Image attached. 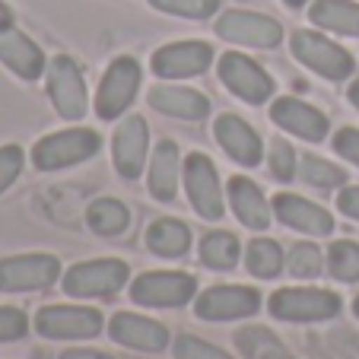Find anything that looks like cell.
I'll list each match as a JSON object with an SVG mask.
<instances>
[{
	"label": "cell",
	"mask_w": 359,
	"mask_h": 359,
	"mask_svg": "<svg viewBox=\"0 0 359 359\" xmlns=\"http://www.w3.org/2000/svg\"><path fill=\"white\" fill-rule=\"evenodd\" d=\"M102 140L95 130L89 128H74V130H61V134H48L41 137L32 147V163L41 172H57L67 165L86 163L99 153Z\"/></svg>",
	"instance_id": "6da1fadb"
},
{
	"label": "cell",
	"mask_w": 359,
	"mask_h": 359,
	"mask_svg": "<svg viewBox=\"0 0 359 359\" xmlns=\"http://www.w3.org/2000/svg\"><path fill=\"white\" fill-rule=\"evenodd\" d=\"M292 55H296L299 64H305L325 80H346L356 70V61H353L346 48L334 45L331 39H325L318 32H305V29H299L292 35Z\"/></svg>",
	"instance_id": "7a4b0ae2"
},
{
	"label": "cell",
	"mask_w": 359,
	"mask_h": 359,
	"mask_svg": "<svg viewBox=\"0 0 359 359\" xmlns=\"http://www.w3.org/2000/svg\"><path fill=\"white\" fill-rule=\"evenodd\" d=\"M137 89H140V64L134 57H115L105 70L99 83V95H95V115L102 121H115L128 111L134 102Z\"/></svg>",
	"instance_id": "3957f363"
},
{
	"label": "cell",
	"mask_w": 359,
	"mask_h": 359,
	"mask_svg": "<svg viewBox=\"0 0 359 359\" xmlns=\"http://www.w3.org/2000/svg\"><path fill=\"white\" fill-rule=\"evenodd\" d=\"M124 283H128V264L115 258L83 261L64 273L67 296H115Z\"/></svg>",
	"instance_id": "277c9868"
},
{
	"label": "cell",
	"mask_w": 359,
	"mask_h": 359,
	"mask_svg": "<svg viewBox=\"0 0 359 359\" xmlns=\"http://www.w3.org/2000/svg\"><path fill=\"white\" fill-rule=\"evenodd\" d=\"M184 191H188L191 207H194L197 217L219 219L226 213L223 191H219V175H217V165L210 163V156L191 153V156L184 159Z\"/></svg>",
	"instance_id": "5b68a950"
},
{
	"label": "cell",
	"mask_w": 359,
	"mask_h": 359,
	"mask_svg": "<svg viewBox=\"0 0 359 359\" xmlns=\"http://www.w3.org/2000/svg\"><path fill=\"white\" fill-rule=\"evenodd\" d=\"M35 331L51 340H86L102 331V315L86 305H51L39 312Z\"/></svg>",
	"instance_id": "8992f818"
},
{
	"label": "cell",
	"mask_w": 359,
	"mask_h": 359,
	"mask_svg": "<svg viewBox=\"0 0 359 359\" xmlns=\"http://www.w3.org/2000/svg\"><path fill=\"white\" fill-rule=\"evenodd\" d=\"M219 80L229 93H236L248 105H261L273 95V80L267 76V70L261 64H255L251 57L229 51L219 57Z\"/></svg>",
	"instance_id": "52a82bcc"
},
{
	"label": "cell",
	"mask_w": 359,
	"mask_h": 359,
	"mask_svg": "<svg viewBox=\"0 0 359 359\" xmlns=\"http://www.w3.org/2000/svg\"><path fill=\"white\" fill-rule=\"evenodd\" d=\"M197 292V280L191 273H175V271H156L143 273L134 280L130 296L140 305H153V309H175V305L191 302Z\"/></svg>",
	"instance_id": "ba28073f"
},
{
	"label": "cell",
	"mask_w": 359,
	"mask_h": 359,
	"mask_svg": "<svg viewBox=\"0 0 359 359\" xmlns=\"http://www.w3.org/2000/svg\"><path fill=\"white\" fill-rule=\"evenodd\" d=\"M48 95L55 102V109L67 121H80L86 115V83L76 67L74 57L61 55L48 67Z\"/></svg>",
	"instance_id": "9c48e42d"
},
{
	"label": "cell",
	"mask_w": 359,
	"mask_h": 359,
	"mask_svg": "<svg viewBox=\"0 0 359 359\" xmlns=\"http://www.w3.org/2000/svg\"><path fill=\"white\" fill-rule=\"evenodd\" d=\"M340 312V299L325 290H277L271 315L280 321H325Z\"/></svg>",
	"instance_id": "30bf717a"
},
{
	"label": "cell",
	"mask_w": 359,
	"mask_h": 359,
	"mask_svg": "<svg viewBox=\"0 0 359 359\" xmlns=\"http://www.w3.org/2000/svg\"><path fill=\"white\" fill-rule=\"evenodd\" d=\"M61 277L55 255H20L0 261V292H32L45 290Z\"/></svg>",
	"instance_id": "8fae6325"
},
{
	"label": "cell",
	"mask_w": 359,
	"mask_h": 359,
	"mask_svg": "<svg viewBox=\"0 0 359 359\" xmlns=\"http://www.w3.org/2000/svg\"><path fill=\"white\" fill-rule=\"evenodd\" d=\"M217 35L236 45H255V48H277L283 39V29L277 20L264 13H248V10H229L217 20Z\"/></svg>",
	"instance_id": "7c38bea8"
},
{
	"label": "cell",
	"mask_w": 359,
	"mask_h": 359,
	"mask_svg": "<svg viewBox=\"0 0 359 359\" xmlns=\"http://www.w3.org/2000/svg\"><path fill=\"white\" fill-rule=\"evenodd\" d=\"M258 309H261V296L255 290H248V286H213L194 305L197 318H207V321L248 318Z\"/></svg>",
	"instance_id": "4fadbf2b"
},
{
	"label": "cell",
	"mask_w": 359,
	"mask_h": 359,
	"mask_svg": "<svg viewBox=\"0 0 359 359\" xmlns=\"http://www.w3.org/2000/svg\"><path fill=\"white\" fill-rule=\"evenodd\" d=\"M213 64V48L207 41H172L153 55V74L165 80L197 76Z\"/></svg>",
	"instance_id": "5bb4252c"
},
{
	"label": "cell",
	"mask_w": 359,
	"mask_h": 359,
	"mask_svg": "<svg viewBox=\"0 0 359 359\" xmlns=\"http://www.w3.org/2000/svg\"><path fill=\"white\" fill-rule=\"evenodd\" d=\"M147 143H149V130L147 121L140 115H130L128 121H121V128L115 130L111 140V156H115V169L124 178H137L147 165Z\"/></svg>",
	"instance_id": "9a60e30c"
},
{
	"label": "cell",
	"mask_w": 359,
	"mask_h": 359,
	"mask_svg": "<svg viewBox=\"0 0 359 359\" xmlns=\"http://www.w3.org/2000/svg\"><path fill=\"white\" fill-rule=\"evenodd\" d=\"M273 213L280 223H286L290 229H299L305 236H331L334 232V219L325 207L305 201L296 194H277L273 197Z\"/></svg>",
	"instance_id": "2e32d148"
},
{
	"label": "cell",
	"mask_w": 359,
	"mask_h": 359,
	"mask_svg": "<svg viewBox=\"0 0 359 359\" xmlns=\"http://www.w3.org/2000/svg\"><path fill=\"white\" fill-rule=\"evenodd\" d=\"M213 134H217L219 147H223L238 165H248L251 169V165H258L261 156H264L261 137L255 134V128H251L248 121H242L238 115H219Z\"/></svg>",
	"instance_id": "e0dca14e"
},
{
	"label": "cell",
	"mask_w": 359,
	"mask_h": 359,
	"mask_svg": "<svg viewBox=\"0 0 359 359\" xmlns=\"http://www.w3.org/2000/svg\"><path fill=\"white\" fill-rule=\"evenodd\" d=\"M271 118L273 124H280L283 130H290V134L302 137L309 143H318L327 137V118L299 99H277L271 109Z\"/></svg>",
	"instance_id": "ac0fdd59"
},
{
	"label": "cell",
	"mask_w": 359,
	"mask_h": 359,
	"mask_svg": "<svg viewBox=\"0 0 359 359\" xmlns=\"http://www.w3.org/2000/svg\"><path fill=\"white\" fill-rule=\"evenodd\" d=\"M109 331L118 344L134 346V350H143V353H159L169 344V331H165L159 321H149V318H143V315H130V312L115 315Z\"/></svg>",
	"instance_id": "d6986e66"
},
{
	"label": "cell",
	"mask_w": 359,
	"mask_h": 359,
	"mask_svg": "<svg viewBox=\"0 0 359 359\" xmlns=\"http://www.w3.org/2000/svg\"><path fill=\"white\" fill-rule=\"evenodd\" d=\"M0 61L7 64L16 76H22V80H39L41 70H45L41 48L32 39H26L22 32H16V29L0 32Z\"/></svg>",
	"instance_id": "ffe728a7"
},
{
	"label": "cell",
	"mask_w": 359,
	"mask_h": 359,
	"mask_svg": "<svg viewBox=\"0 0 359 359\" xmlns=\"http://www.w3.org/2000/svg\"><path fill=\"white\" fill-rule=\"evenodd\" d=\"M149 105L169 118H182V121H201L210 111L207 95L184 86H153L149 89Z\"/></svg>",
	"instance_id": "44dd1931"
},
{
	"label": "cell",
	"mask_w": 359,
	"mask_h": 359,
	"mask_svg": "<svg viewBox=\"0 0 359 359\" xmlns=\"http://www.w3.org/2000/svg\"><path fill=\"white\" fill-rule=\"evenodd\" d=\"M229 203L236 217L242 219V226H248V229H267L271 226V207H267L261 188L248 178L238 175L229 182Z\"/></svg>",
	"instance_id": "7402d4cb"
},
{
	"label": "cell",
	"mask_w": 359,
	"mask_h": 359,
	"mask_svg": "<svg viewBox=\"0 0 359 359\" xmlns=\"http://www.w3.org/2000/svg\"><path fill=\"white\" fill-rule=\"evenodd\" d=\"M178 147L172 140H163L156 149H153V163H149V194L156 197V201L169 203L175 201V191H178Z\"/></svg>",
	"instance_id": "603a6c76"
},
{
	"label": "cell",
	"mask_w": 359,
	"mask_h": 359,
	"mask_svg": "<svg viewBox=\"0 0 359 359\" xmlns=\"http://www.w3.org/2000/svg\"><path fill=\"white\" fill-rule=\"evenodd\" d=\"M315 26L331 29L337 35H359V4L350 0H315L312 10H309Z\"/></svg>",
	"instance_id": "cb8c5ba5"
},
{
	"label": "cell",
	"mask_w": 359,
	"mask_h": 359,
	"mask_svg": "<svg viewBox=\"0 0 359 359\" xmlns=\"http://www.w3.org/2000/svg\"><path fill=\"white\" fill-rule=\"evenodd\" d=\"M147 245L159 258H182L191 245V232L178 219H156L147 232Z\"/></svg>",
	"instance_id": "d4e9b609"
},
{
	"label": "cell",
	"mask_w": 359,
	"mask_h": 359,
	"mask_svg": "<svg viewBox=\"0 0 359 359\" xmlns=\"http://www.w3.org/2000/svg\"><path fill=\"white\" fill-rule=\"evenodd\" d=\"M86 223H89V229L99 232V236H118V232L128 229L130 213L121 201H115V197H102V201L89 203Z\"/></svg>",
	"instance_id": "484cf974"
},
{
	"label": "cell",
	"mask_w": 359,
	"mask_h": 359,
	"mask_svg": "<svg viewBox=\"0 0 359 359\" xmlns=\"http://www.w3.org/2000/svg\"><path fill=\"white\" fill-rule=\"evenodd\" d=\"M236 344L248 359H292L286 353V346L271 331H264V327H245V331H238Z\"/></svg>",
	"instance_id": "4316f807"
},
{
	"label": "cell",
	"mask_w": 359,
	"mask_h": 359,
	"mask_svg": "<svg viewBox=\"0 0 359 359\" xmlns=\"http://www.w3.org/2000/svg\"><path fill=\"white\" fill-rule=\"evenodd\" d=\"M201 261L213 271H229L238 264V238L229 232H210L201 242Z\"/></svg>",
	"instance_id": "83f0119b"
},
{
	"label": "cell",
	"mask_w": 359,
	"mask_h": 359,
	"mask_svg": "<svg viewBox=\"0 0 359 359\" xmlns=\"http://www.w3.org/2000/svg\"><path fill=\"white\" fill-rule=\"evenodd\" d=\"M245 264H248V271L255 273V277L271 280V277H277L280 267H283V251H280V245L271 242V238H255V242L248 245Z\"/></svg>",
	"instance_id": "f1b7e54d"
},
{
	"label": "cell",
	"mask_w": 359,
	"mask_h": 359,
	"mask_svg": "<svg viewBox=\"0 0 359 359\" xmlns=\"http://www.w3.org/2000/svg\"><path fill=\"white\" fill-rule=\"evenodd\" d=\"M327 271L340 283H356L359 280V245L334 242L331 251H327Z\"/></svg>",
	"instance_id": "f546056e"
},
{
	"label": "cell",
	"mask_w": 359,
	"mask_h": 359,
	"mask_svg": "<svg viewBox=\"0 0 359 359\" xmlns=\"http://www.w3.org/2000/svg\"><path fill=\"white\" fill-rule=\"evenodd\" d=\"M299 175L309 184H315V188H340V184L346 182L344 169H337V165H331L327 159H318V156H302Z\"/></svg>",
	"instance_id": "4dcf8cb0"
},
{
	"label": "cell",
	"mask_w": 359,
	"mask_h": 359,
	"mask_svg": "<svg viewBox=\"0 0 359 359\" xmlns=\"http://www.w3.org/2000/svg\"><path fill=\"white\" fill-rule=\"evenodd\" d=\"M286 264H290L292 277H302V280L318 277V273H321V251H318V245H309V242L292 245L290 261H286Z\"/></svg>",
	"instance_id": "1f68e13d"
},
{
	"label": "cell",
	"mask_w": 359,
	"mask_h": 359,
	"mask_svg": "<svg viewBox=\"0 0 359 359\" xmlns=\"http://www.w3.org/2000/svg\"><path fill=\"white\" fill-rule=\"evenodd\" d=\"M156 10L172 16H188V20H207L217 13L219 0H149Z\"/></svg>",
	"instance_id": "d6a6232c"
},
{
	"label": "cell",
	"mask_w": 359,
	"mask_h": 359,
	"mask_svg": "<svg viewBox=\"0 0 359 359\" xmlns=\"http://www.w3.org/2000/svg\"><path fill=\"white\" fill-rule=\"evenodd\" d=\"M175 356L178 359H232L229 353H223L219 346L203 344L201 337H191V334L175 340Z\"/></svg>",
	"instance_id": "836d02e7"
},
{
	"label": "cell",
	"mask_w": 359,
	"mask_h": 359,
	"mask_svg": "<svg viewBox=\"0 0 359 359\" xmlns=\"http://www.w3.org/2000/svg\"><path fill=\"white\" fill-rule=\"evenodd\" d=\"M271 172L280 182H290V178L296 175V153H292V147L286 140H280V137L271 143Z\"/></svg>",
	"instance_id": "e575fe53"
},
{
	"label": "cell",
	"mask_w": 359,
	"mask_h": 359,
	"mask_svg": "<svg viewBox=\"0 0 359 359\" xmlns=\"http://www.w3.org/2000/svg\"><path fill=\"white\" fill-rule=\"evenodd\" d=\"M20 172H22V149L16 143L0 147V194L20 178Z\"/></svg>",
	"instance_id": "d590c367"
},
{
	"label": "cell",
	"mask_w": 359,
	"mask_h": 359,
	"mask_svg": "<svg viewBox=\"0 0 359 359\" xmlns=\"http://www.w3.org/2000/svg\"><path fill=\"white\" fill-rule=\"evenodd\" d=\"M26 331H29V321L20 309H0V344L26 337Z\"/></svg>",
	"instance_id": "8d00e7d4"
},
{
	"label": "cell",
	"mask_w": 359,
	"mask_h": 359,
	"mask_svg": "<svg viewBox=\"0 0 359 359\" xmlns=\"http://www.w3.org/2000/svg\"><path fill=\"white\" fill-rule=\"evenodd\" d=\"M334 149L344 159H350L353 165H359V130L356 128H344L334 134Z\"/></svg>",
	"instance_id": "74e56055"
},
{
	"label": "cell",
	"mask_w": 359,
	"mask_h": 359,
	"mask_svg": "<svg viewBox=\"0 0 359 359\" xmlns=\"http://www.w3.org/2000/svg\"><path fill=\"white\" fill-rule=\"evenodd\" d=\"M337 207H340V213H346L350 219H359V184H356V188L340 191Z\"/></svg>",
	"instance_id": "f35d334b"
},
{
	"label": "cell",
	"mask_w": 359,
	"mask_h": 359,
	"mask_svg": "<svg viewBox=\"0 0 359 359\" xmlns=\"http://www.w3.org/2000/svg\"><path fill=\"white\" fill-rule=\"evenodd\" d=\"M61 359H115L109 353H99V350H67Z\"/></svg>",
	"instance_id": "ab89813d"
},
{
	"label": "cell",
	"mask_w": 359,
	"mask_h": 359,
	"mask_svg": "<svg viewBox=\"0 0 359 359\" xmlns=\"http://www.w3.org/2000/svg\"><path fill=\"white\" fill-rule=\"evenodd\" d=\"M7 29H13V13H10V7L0 0V32H7Z\"/></svg>",
	"instance_id": "60d3db41"
},
{
	"label": "cell",
	"mask_w": 359,
	"mask_h": 359,
	"mask_svg": "<svg viewBox=\"0 0 359 359\" xmlns=\"http://www.w3.org/2000/svg\"><path fill=\"white\" fill-rule=\"evenodd\" d=\"M350 102H353V105H356V109H359V80L350 86Z\"/></svg>",
	"instance_id": "b9f144b4"
},
{
	"label": "cell",
	"mask_w": 359,
	"mask_h": 359,
	"mask_svg": "<svg viewBox=\"0 0 359 359\" xmlns=\"http://www.w3.org/2000/svg\"><path fill=\"white\" fill-rule=\"evenodd\" d=\"M283 4H286V7H292V10H296V7H305V0H283Z\"/></svg>",
	"instance_id": "7bdbcfd3"
},
{
	"label": "cell",
	"mask_w": 359,
	"mask_h": 359,
	"mask_svg": "<svg viewBox=\"0 0 359 359\" xmlns=\"http://www.w3.org/2000/svg\"><path fill=\"white\" fill-rule=\"evenodd\" d=\"M353 312H356V315H359V296H356V302H353Z\"/></svg>",
	"instance_id": "ee69618b"
}]
</instances>
